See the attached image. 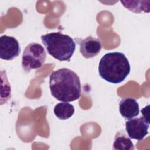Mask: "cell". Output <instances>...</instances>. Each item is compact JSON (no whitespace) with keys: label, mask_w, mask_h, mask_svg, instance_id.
Here are the masks:
<instances>
[{"label":"cell","mask_w":150,"mask_h":150,"mask_svg":"<svg viewBox=\"0 0 150 150\" xmlns=\"http://www.w3.org/2000/svg\"><path fill=\"white\" fill-rule=\"evenodd\" d=\"M51 94L57 100L71 102L81 96V83L78 75L73 70L62 68L51 73L49 77Z\"/></svg>","instance_id":"obj_1"},{"label":"cell","mask_w":150,"mask_h":150,"mask_svg":"<svg viewBox=\"0 0 150 150\" xmlns=\"http://www.w3.org/2000/svg\"><path fill=\"white\" fill-rule=\"evenodd\" d=\"M131 67L125 54L114 52L105 54L100 59L98 73L102 79L113 84L123 81L129 74Z\"/></svg>","instance_id":"obj_2"},{"label":"cell","mask_w":150,"mask_h":150,"mask_svg":"<svg viewBox=\"0 0 150 150\" xmlns=\"http://www.w3.org/2000/svg\"><path fill=\"white\" fill-rule=\"evenodd\" d=\"M48 53L60 61H69L76 50V43L69 35L52 32L41 36Z\"/></svg>","instance_id":"obj_3"},{"label":"cell","mask_w":150,"mask_h":150,"mask_svg":"<svg viewBox=\"0 0 150 150\" xmlns=\"http://www.w3.org/2000/svg\"><path fill=\"white\" fill-rule=\"evenodd\" d=\"M46 53L44 47L39 43H31L25 47L22 57V66L26 72L39 69L44 64Z\"/></svg>","instance_id":"obj_4"},{"label":"cell","mask_w":150,"mask_h":150,"mask_svg":"<svg viewBox=\"0 0 150 150\" xmlns=\"http://www.w3.org/2000/svg\"><path fill=\"white\" fill-rule=\"evenodd\" d=\"M149 122L143 117L132 118L125 122V130L131 139L141 141L148 134Z\"/></svg>","instance_id":"obj_5"},{"label":"cell","mask_w":150,"mask_h":150,"mask_svg":"<svg viewBox=\"0 0 150 150\" xmlns=\"http://www.w3.org/2000/svg\"><path fill=\"white\" fill-rule=\"evenodd\" d=\"M21 47L18 41L13 36L2 35L0 37V57L11 60L19 56Z\"/></svg>","instance_id":"obj_6"},{"label":"cell","mask_w":150,"mask_h":150,"mask_svg":"<svg viewBox=\"0 0 150 150\" xmlns=\"http://www.w3.org/2000/svg\"><path fill=\"white\" fill-rule=\"evenodd\" d=\"M80 52L82 56L90 59L97 56L101 49V43L100 39L91 36H87L84 39H80Z\"/></svg>","instance_id":"obj_7"},{"label":"cell","mask_w":150,"mask_h":150,"mask_svg":"<svg viewBox=\"0 0 150 150\" xmlns=\"http://www.w3.org/2000/svg\"><path fill=\"white\" fill-rule=\"evenodd\" d=\"M119 111L122 117L130 120L138 115L139 108L138 102L132 98H124L119 103Z\"/></svg>","instance_id":"obj_8"},{"label":"cell","mask_w":150,"mask_h":150,"mask_svg":"<svg viewBox=\"0 0 150 150\" xmlns=\"http://www.w3.org/2000/svg\"><path fill=\"white\" fill-rule=\"evenodd\" d=\"M113 149L115 150H133L134 146L130 138L128 137L124 131L117 132L114 142Z\"/></svg>","instance_id":"obj_9"},{"label":"cell","mask_w":150,"mask_h":150,"mask_svg":"<svg viewBox=\"0 0 150 150\" xmlns=\"http://www.w3.org/2000/svg\"><path fill=\"white\" fill-rule=\"evenodd\" d=\"M54 114L60 120H65L70 118L74 112V106L67 102L57 104L54 107Z\"/></svg>","instance_id":"obj_10"},{"label":"cell","mask_w":150,"mask_h":150,"mask_svg":"<svg viewBox=\"0 0 150 150\" xmlns=\"http://www.w3.org/2000/svg\"><path fill=\"white\" fill-rule=\"evenodd\" d=\"M121 2L125 8L135 13H148L150 11L149 1H121Z\"/></svg>","instance_id":"obj_11"}]
</instances>
